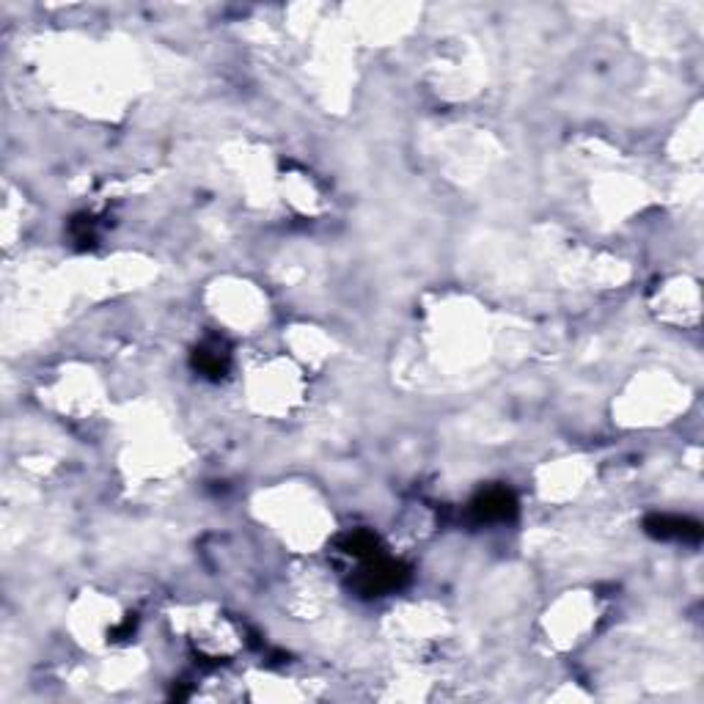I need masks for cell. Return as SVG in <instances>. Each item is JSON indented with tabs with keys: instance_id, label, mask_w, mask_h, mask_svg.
I'll list each match as a JSON object with an SVG mask.
<instances>
[{
	"instance_id": "cell-5",
	"label": "cell",
	"mask_w": 704,
	"mask_h": 704,
	"mask_svg": "<svg viewBox=\"0 0 704 704\" xmlns=\"http://www.w3.org/2000/svg\"><path fill=\"white\" fill-rule=\"evenodd\" d=\"M341 550L358 561H369L383 556L380 539L374 537L372 531H352V534H347V537L341 539Z\"/></svg>"
},
{
	"instance_id": "cell-2",
	"label": "cell",
	"mask_w": 704,
	"mask_h": 704,
	"mask_svg": "<svg viewBox=\"0 0 704 704\" xmlns=\"http://www.w3.org/2000/svg\"><path fill=\"white\" fill-rule=\"evenodd\" d=\"M468 515L473 523H506L517 515V498L506 487H490L473 498Z\"/></svg>"
},
{
	"instance_id": "cell-4",
	"label": "cell",
	"mask_w": 704,
	"mask_h": 704,
	"mask_svg": "<svg viewBox=\"0 0 704 704\" xmlns=\"http://www.w3.org/2000/svg\"><path fill=\"white\" fill-rule=\"evenodd\" d=\"M229 361V347H226V341L220 339H207L193 352V366L209 380H220L229 369Z\"/></svg>"
},
{
	"instance_id": "cell-3",
	"label": "cell",
	"mask_w": 704,
	"mask_h": 704,
	"mask_svg": "<svg viewBox=\"0 0 704 704\" xmlns=\"http://www.w3.org/2000/svg\"><path fill=\"white\" fill-rule=\"evenodd\" d=\"M649 537L655 539H682V542H699L702 539V526L696 520L677 515H649L647 523Z\"/></svg>"
},
{
	"instance_id": "cell-1",
	"label": "cell",
	"mask_w": 704,
	"mask_h": 704,
	"mask_svg": "<svg viewBox=\"0 0 704 704\" xmlns=\"http://www.w3.org/2000/svg\"><path fill=\"white\" fill-rule=\"evenodd\" d=\"M410 578L407 567H402L399 561L388 559V556H377V559L363 561L361 572L355 578V589L366 597H380L385 592H394L402 583Z\"/></svg>"
}]
</instances>
